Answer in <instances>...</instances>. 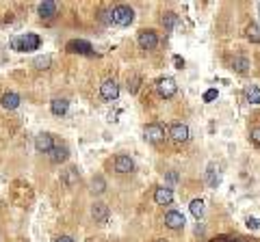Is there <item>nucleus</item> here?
Listing matches in <instances>:
<instances>
[{
  "label": "nucleus",
  "instance_id": "nucleus-9",
  "mask_svg": "<svg viewBox=\"0 0 260 242\" xmlns=\"http://www.w3.org/2000/svg\"><path fill=\"white\" fill-rule=\"evenodd\" d=\"M65 50H67L69 54H93L91 43L83 41V39H74V41H69L67 45H65Z\"/></svg>",
  "mask_w": 260,
  "mask_h": 242
},
{
  "label": "nucleus",
  "instance_id": "nucleus-10",
  "mask_svg": "<svg viewBox=\"0 0 260 242\" xmlns=\"http://www.w3.org/2000/svg\"><path fill=\"white\" fill-rule=\"evenodd\" d=\"M91 216H93V221H96V223L104 225L108 221V205L102 203V201H96V203L91 205Z\"/></svg>",
  "mask_w": 260,
  "mask_h": 242
},
{
  "label": "nucleus",
  "instance_id": "nucleus-4",
  "mask_svg": "<svg viewBox=\"0 0 260 242\" xmlns=\"http://www.w3.org/2000/svg\"><path fill=\"white\" fill-rule=\"evenodd\" d=\"M156 91L161 98H173L178 91V82L172 78V76H165V78H161L156 82Z\"/></svg>",
  "mask_w": 260,
  "mask_h": 242
},
{
  "label": "nucleus",
  "instance_id": "nucleus-24",
  "mask_svg": "<svg viewBox=\"0 0 260 242\" xmlns=\"http://www.w3.org/2000/svg\"><path fill=\"white\" fill-rule=\"evenodd\" d=\"M247 39L252 43H260V26L258 24H252V26L247 28Z\"/></svg>",
  "mask_w": 260,
  "mask_h": 242
},
{
  "label": "nucleus",
  "instance_id": "nucleus-21",
  "mask_svg": "<svg viewBox=\"0 0 260 242\" xmlns=\"http://www.w3.org/2000/svg\"><path fill=\"white\" fill-rule=\"evenodd\" d=\"M189 208H191V214L195 216V219H202L204 216V201L202 199H193Z\"/></svg>",
  "mask_w": 260,
  "mask_h": 242
},
{
  "label": "nucleus",
  "instance_id": "nucleus-12",
  "mask_svg": "<svg viewBox=\"0 0 260 242\" xmlns=\"http://www.w3.org/2000/svg\"><path fill=\"white\" fill-rule=\"evenodd\" d=\"M165 225H167L169 229H182V227H184L182 212H176V210L167 212V214H165Z\"/></svg>",
  "mask_w": 260,
  "mask_h": 242
},
{
  "label": "nucleus",
  "instance_id": "nucleus-19",
  "mask_svg": "<svg viewBox=\"0 0 260 242\" xmlns=\"http://www.w3.org/2000/svg\"><path fill=\"white\" fill-rule=\"evenodd\" d=\"M245 98H247L249 104H260V89L256 84H247V89H245Z\"/></svg>",
  "mask_w": 260,
  "mask_h": 242
},
{
  "label": "nucleus",
  "instance_id": "nucleus-27",
  "mask_svg": "<svg viewBox=\"0 0 260 242\" xmlns=\"http://www.w3.org/2000/svg\"><path fill=\"white\" fill-rule=\"evenodd\" d=\"M98 20L104 24V26H113V11H100V15H98Z\"/></svg>",
  "mask_w": 260,
  "mask_h": 242
},
{
  "label": "nucleus",
  "instance_id": "nucleus-2",
  "mask_svg": "<svg viewBox=\"0 0 260 242\" xmlns=\"http://www.w3.org/2000/svg\"><path fill=\"white\" fill-rule=\"evenodd\" d=\"M134 20V11L126 4H117V7L113 9V22L117 24V26H130Z\"/></svg>",
  "mask_w": 260,
  "mask_h": 242
},
{
  "label": "nucleus",
  "instance_id": "nucleus-13",
  "mask_svg": "<svg viewBox=\"0 0 260 242\" xmlns=\"http://www.w3.org/2000/svg\"><path fill=\"white\" fill-rule=\"evenodd\" d=\"M154 201H156L158 205H172L173 190L167 188V186H161V188H156V193H154Z\"/></svg>",
  "mask_w": 260,
  "mask_h": 242
},
{
  "label": "nucleus",
  "instance_id": "nucleus-31",
  "mask_svg": "<svg viewBox=\"0 0 260 242\" xmlns=\"http://www.w3.org/2000/svg\"><path fill=\"white\" fill-rule=\"evenodd\" d=\"M252 141L260 147V128H254L252 130Z\"/></svg>",
  "mask_w": 260,
  "mask_h": 242
},
{
  "label": "nucleus",
  "instance_id": "nucleus-14",
  "mask_svg": "<svg viewBox=\"0 0 260 242\" xmlns=\"http://www.w3.org/2000/svg\"><path fill=\"white\" fill-rule=\"evenodd\" d=\"M50 162L52 164H61V162H65L67 160V156H69V149L65 147V145H54V149L50 151Z\"/></svg>",
  "mask_w": 260,
  "mask_h": 242
},
{
  "label": "nucleus",
  "instance_id": "nucleus-20",
  "mask_svg": "<svg viewBox=\"0 0 260 242\" xmlns=\"http://www.w3.org/2000/svg\"><path fill=\"white\" fill-rule=\"evenodd\" d=\"M89 190H91L93 195H102L104 190H107V182H104V178H93L91 180V184H89Z\"/></svg>",
  "mask_w": 260,
  "mask_h": 242
},
{
  "label": "nucleus",
  "instance_id": "nucleus-33",
  "mask_svg": "<svg viewBox=\"0 0 260 242\" xmlns=\"http://www.w3.org/2000/svg\"><path fill=\"white\" fill-rule=\"evenodd\" d=\"M54 242H74V240L69 238V236H59V238L54 240Z\"/></svg>",
  "mask_w": 260,
  "mask_h": 242
},
{
  "label": "nucleus",
  "instance_id": "nucleus-11",
  "mask_svg": "<svg viewBox=\"0 0 260 242\" xmlns=\"http://www.w3.org/2000/svg\"><path fill=\"white\" fill-rule=\"evenodd\" d=\"M115 171H117V173H132L134 171V160L130 158V156H117V158H115Z\"/></svg>",
  "mask_w": 260,
  "mask_h": 242
},
{
  "label": "nucleus",
  "instance_id": "nucleus-5",
  "mask_svg": "<svg viewBox=\"0 0 260 242\" xmlns=\"http://www.w3.org/2000/svg\"><path fill=\"white\" fill-rule=\"evenodd\" d=\"M54 136L50 132H42L35 136V149L39 151V154H50V151L54 149Z\"/></svg>",
  "mask_w": 260,
  "mask_h": 242
},
{
  "label": "nucleus",
  "instance_id": "nucleus-1",
  "mask_svg": "<svg viewBox=\"0 0 260 242\" xmlns=\"http://www.w3.org/2000/svg\"><path fill=\"white\" fill-rule=\"evenodd\" d=\"M39 45H42V37L35 33H26V35L16 37L11 41V48L16 50V52H33V50H37Z\"/></svg>",
  "mask_w": 260,
  "mask_h": 242
},
{
  "label": "nucleus",
  "instance_id": "nucleus-30",
  "mask_svg": "<svg viewBox=\"0 0 260 242\" xmlns=\"http://www.w3.org/2000/svg\"><path fill=\"white\" fill-rule=\"evenodd\" d=\"M247 227H249V229H260V219L249 216V219H247Z\"/></svg>",
  "mask_w": 260,
  "mask_h": 242
},
{
  "label": "nucleus",
  "instance_id": "nucleus-25",
  "mask_svg": "<svg viewBox=\"0 0 260 242\" xmlns=\"http://www.w3.org/2000/svg\"><path fill=\"white\" fill-rule=\"evenodd\" d=\"M50 63H52V59H50L48 54H46V57H37V59L33 60L35 69H48V67H50Z\"/></svg>",
  "mask_w": 260,
  "mask_h": 242
},
{
  "label": "nucleus",
  "instance_id": "nucleus-3",
  "mask_svg": "<svg viewBox=\"0 0 260 242\" xmlns=\"http://www.w3.org/2000/svg\"><path fill=\"white\" fill-rule=\"evenodd\" d=\"M100 95H102L104 102H115L119 98V84L113 78H107L100 84Z\"/></svg>",
  "mask_w": 260,
  "mask_h": 242
},
{
  "label": "nucleus",
  "instance_id": "nucleus-15",
  "mask_svg": "<svg viewBox=\"0 0 260 242\" xmlns=\"http://www.w3.org/2000/svg\"><path fill=\"white\" fill-rule=\"evenodd\" d=\"M20 102H22V100H20V95L13 93V91H7V93L0 98V104H2L4 110H16L18 106H20Z\"/></svg>",
  "mask_w": 260,
  "mask_h": 242
},
{
  "label": "nucleus",
  "instance_id": "nucleus-32",
  "mask_svg": "<svg viewBox=\"0 0 260 242\" xmlns=\"http://www.w3.org/2000/svg\"><path fill=\"white\" fill-rule=\"evenodd\" d=\"M173 63H176V67H178V69H182V67H184V59H182V57H173Z\"/></svg>",
  "mask_w": 260,
  "mask_h": 242
},
{
  "label": "nucleus",
  "instance_id": "nucleus-26",
  "mask_svg": "<svg viewBox=\"0 0 260 242\" xmlns=\"http://www.w3.org/2000/svg\"><path fill=\"white\" fill-rule=\"evenodd\" d=\"M247 67H249V60L245 59V57L234 59V69H237L238 74H245V72H247Z\"/></svg>",
  "mask_w": 260,
  "mask_h": 242
},
{
  "label": "nucleus",
  "instance_id": "nucleus-29",
  "mask_svg": "<svg viewBox=\"0 0 260 242\" xmlns=\"http://www.w3.org/2000/svg\"><path fill=\"white\" fill-rule=\"evenodd\" d=\"M217 89H208L206 93H204V102H215V100H217Z\"/></svg>",
  "mask_w": 260,
  "mask_h": 242
},
{
  "label": "nucleus",
  "instance_id": "nucleus-6",
  "mask_svg": "<svg viewBox=\"0 0 260 242\" xmlns=\"http://www.w3.org/2000/svg\"><path fill=\"white\" fill-rule=\"evenodd\" d=\"M139 45H141V50H154L158 45V35L154 30H141L139 33Z\"/></svg>",
  "mask_w": 260,
  "mask_h": 242
},
{
  "label": "nucleus",
  "instance_id": "nucleus-16",
  "mask_svg": "<svg viewBox=\"0 0 260 242\" xmlns=\"http://www.w3.org/2000/svg\"><path fill=\"white\" fill-rule=\"evenodd\" d=\"M37 11H39V18H42V20H52L54 15L59 13V4L57 2H50V0H48V2L39 4Z\"/></svg>",
  "mask_w": 260,
  "mask_h": 242
},
{
  "label": "nucleus",
  "instance_id": "nucleus-22",
  "mask_svg": "<svg viewBox=\"0 0 260 242\" xmlns=\"http://www.w3.org/2000/svg\"><path fill=\"white\" fill-rule=\"evenodd\" d=\"M217 171H219V169H215V164H211V166H208V173H206V180H208V184H211L213 188H217L219 180H221V178H219Z\"/></svg>",
  "mask_w": 260,
  "mask_h": 242
},
{
  "label": "nucleus",
  "instance_id": "nucleus-17",
  "mask_svg": "<svg viewBox=\"0 0 260 242\" xmlns=\"http://www.w3.org/2000/svg\"><path fill=\"white\" fill-rule=\"evenodd\" d=\"M67 108H69V102L63 98H54L52 102H50V110H52V115H57V117L67 113Z\"/></svg>",
  "mask_w": 260,
  "mask_h": 242
},
{
  "label": "nucleus",
  "instance_id": "nucleus-8",
  "mask_svg": "<svg viewBox=\"0 0 260 242\" xmlns=\"http://www.w3.org/2000/svg\"><path fill=\"white\" fill-rule=\"evenodd\" d=\"M169 136H172V141H176V143H187L189 141V125L187 123H172Z\"/></svg>",
  "mask_w": 260,
  "mask_h": 242
},
{
  "label": "nucleus",
  "instance_id": "nucleus-18",
  "mask_svg": "<svg viewBox=\"0 0 260 242\" xmlns=\"http://www.w3.org/2000/svg\"><path fill=\"white\" fill-rule=\"evenodd\" d=\"M61 182L65 186H67V188H72V186H76L78 184V171L76 169H67L63 173V178H61Z\"/></svg>",
  "mask_w": 260,
  "mask_h": 242
},
{
  "label": "nucleus",
  "instance_id": "nucleus-7",
  "mask_svg": "<svg viewBox=\"0 0 260 242\" xmlns=\"http://www.w3.org/2000/svg\"><path fill=\"white\" fill-rule=\"evenodd\" d=\"M143 134H146V139L150 141V143H163L165 141V130L158 123L146 125V128H143Z\"/></svg>",
  "mask_w": 260,
  "mask_h": 242
},
{
  "label": "nucleus",
  "instance_id": "nucleus-23",
  "mask_svg": "<svg viewBox=\"0 0 260 242\" xmlns=\"http://www.w3.org/2000/svg\"><path fill=\"white\" fill-rule=\"evenodd\" d=\"M176 24H178V15L176 13H172V11L163 13V26L165 28H173Z\"/></svg>",
  "mask_w": 260,
  "mask_h": 242
},
{
  "label": "nucleus",
  "instance_id": "nucleus-34",
  "mask_svg": "<svg viewBox=\"0 0 260 242\" xmlns=\"http://www.w3.org/2000/svg\"><path fill=\"white\" fill-rule=\"evenodd\" d=\"M228 242H241V240H228Z\"/></svg>",
  "mask_w": 260,
  "mask_h": 242
},
{
  "label": "nucleus",
  "instance_id": "nucleus-28",
  "mask_svg": "<svg viewBox=\"0 0 260 242\" xmlns=\"http://www.w3.org/2000/svg\"><path fill=\"white\" fill-rule=\"evenodd\" d=\"M139 82H141V80H139V76H132V80L128 78V89H130V93H137V91H139Z\"/></svg>",
  "mask_w": 260,
  "mask_h": 242
}]
</instances>
